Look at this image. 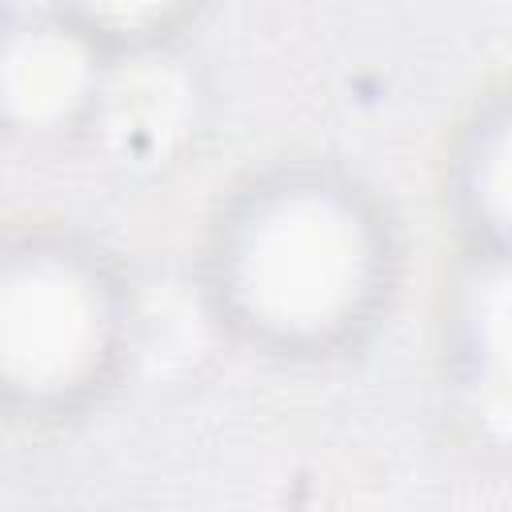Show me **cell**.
Here are the masks:
<instances>
[{
    "label": "cell",
    "mask_w": 512,
    "mask_h": 512,
    "mask_svg": "<svg viewBox=\"0 0 512 512\" xmlns=\"http://www.w3.org/2000/svg\"><path fill=\"white\" fill-rule=\"evenodd\" d=\"M368 244L360 224L324 196L268 208L240 252V296L272 328L312 332L336 324L360 296Z\"/></svg>",
    "instance_id": "cell-1"
},
{
    "label": "cell",
    "mask_w": 512,
    "mask_h": 512,
    "mask_svg": "<svg viewBox=\"0 0 512 512\" xmlns=\"http://www.w3.org/2000/svg\"><path fill=\"white\" fill-rule=\"evenodd\" d=\"M480 184H484V200L492 204V212L512 224V124H508V128L500 132V140L492 144V152H488V160H484Z\"/></svg>",
    "instance_id": "cell-4"
},
{
    "label": "cell",
    "mask_w": 512,
    "mask_h": 512,
    "mask_svg": "<svg viewBox=\"0 0 512 512\" xmlns=\"http://www.w3.org/2000/svg\"><path fill=\"white\" fill-rule=\"evenodd\" d=\"M84 12L100 16V20H120V24H132V20H144V16H156L164 12L172 0H76Z\"/></svg>",
    "instance_id": "cell-5"
},
{
    "label": "cell",
    "mask_w": 512,
    "mask_h": 512,
    "mask_svg": "<svg viewBox=\"0 0 512 512\" xmlns=\"http://www.w3.org/2000/svg\"><path fill=\"white\" fill-rule=\"evenodd\" d=\"M84 88V56L72 40L36 32L8 56V100L24 116H52Z\"/></svg>",
    "instance_id": "cell-3"
},
{
    "label": "cell",
    "mask_w": 512,
    "mask_h": 512,
    "mask_svg": "<svg viewBox=\"0 0 512 512\" xmlns=\"http://www.w3.org/2000/svg\"><path fill=\"white\" fill-rule=\"evenodd\" d=\"M100 352V300L68 264L32 260L4 288V364L24 388H60Z\"/></svg>",
    "instance_id": "cell-2"
}]
</instances>
